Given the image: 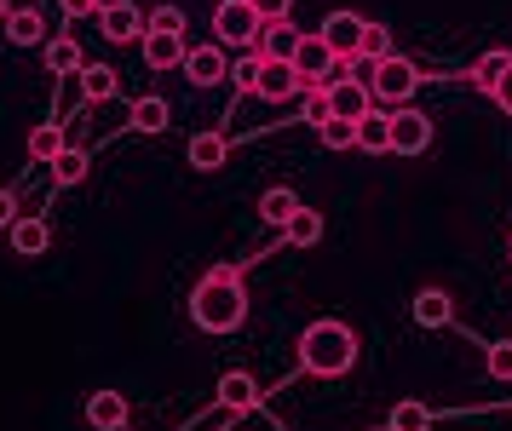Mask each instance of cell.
Returning <instances> with one entry per match:
<instances>
[{
	"mask_svg": "<svg viewBox=\"0 0 512 431\" xmlns=\"http://www.w3.org/2000/svg\"><path fill=\"white\" fill-rule=\"evenodd\" d=\"M190 322L202 334H236L248 322V288H242V265H213L196 294H190Z\"/></svg>",
	"mask_w": 512,
	"mask_h": 431,
	"instance_id": "obj_1",
	"label": "cell"
},
{
	"mask_svg": "<svg viewBox=\"0 0 512 431\" xmlns=\"http://www.w3.org/2000/svg\"><path fill=\"white\" fill-rule=\"evenodd\" d=\"M351 363H357V334H351L346 322L317 317L300 334V368L305 374H317V380H340V374H351Z\"/></svg>",
	"mask_w": 512,
	"mask_h": 431,
	"instance_id": "obj_2",
	"label": "cell"
},
{
	"mask_svg": "<svg viewBox=\"0 0 512 431\" xmlns=\"http://www.w3.org/2000/svg\"><path fill=\"white\" fill-rule=\"evenodd\" d=\"M420 81H426V75H420L415 64H409V58H380V64H374V75H369V87H374V98H380V104H409V98H415V87Z\"/></svg>",
	"mask_w": 512,
	"mask_h": 431,
	"instance_id": "obj_3",
	"label": "cell"
},
{
	"mask_svg": "<svg viewBox=\"0 0 512 431\" xmlns=\"http://www.w3.org/2000/svg\"><path fill=\"white\" fill-rule=\"evenodd\" d=\"M259 12H254V0H219V12H213V41L219 46H254L259 35Z\"/></svg>",
	"mask_w": 512,
	"mask_h": 431,
	"instance_id": "obj_4",
	"label": "cell"
},
{
	"mask_svg": "<svg viewBox=\"0 0 512 431\" xmlns=\"http://www.w3.org/2000/svg\"><path fill=\"white\" fill-rule=\"evenodd\" d=\"M288 64L300 69L305 87H328V81H340V69H346L334 52H328L323 35H300V46H294V58H288Z\"/></svg>",
	"mask_w": 512,
	"mask_h": 431,
	"instance_id": "obj_5",
	"label": "cell"
},
{
	"mask_svg": "<svg viewBox=\"0 0 512 431\" xmlns=\"http://www.w3.org/2000/svg\"><path fill=\"white\" fill-rule=\"evenodd\" d=\"M144 29H150V12H139L133 0H110V6L98 12V35H104V41H116V46L144 41Z\"/></svg>",
	"mask_w": 512,
	"mask_h": 431,
	"instance_id": "obj_6",
	"label": "cell"
},
{
	"mask_svg": "<svg viewBox=\"0 0 512 431\" xmlns=\"http://www.w3.org/2000/svg\"><path fill=\"white\" fill-rule=\"evenodd\" d=\"M432 144V115L415 110V104H397L392 110V150L397 156H420Z\"/></svg>",
	"mask_w": 512,
	"mask_h": 431,
	"instance_id": "obj_7",
	"label": "cell"
},
{
	"mask_svg": "<svg viewBox=\"0 0 512 431\" xmlns=\"http://www.w3.org/2000/svg\"><path fill=\"white\" fill-rule=\"evenodd\" d=\"M374 110V87L363 75H340L328 81V115H346V121H363Z\"/></svg>",
	"mask_w": 512,
	"mask_h": 431,
	"instance_id": "obj_8",
	"label": "cell"
},
{
	"mask_svg": "<svg viewBox=\"0 0 512 431\" xmlns=\"http://www.w3.org/2000/svg\"><path fill=\"white\" fill-rule=\"evenodd\" d=\"M185 81L190 87H219V81H231V64H225V46L208 41V46H190L185 52Z\"/></svg>",
	"mask_w": 512,
	"mask_h": 431,
	"instance_id": "obj_9",
	"label": "cell"
},
{
	"mask_svg": "<svg viewBox=\"0 0 512 431\" xmlns=\"http://www.w3.org/2000/svg\"><path fill=\"white\" fill-rule=\"evenodd\" d=\"M305 81H300V69L288 64V58H271V64L259 69V87L254 98H265V104H288V98H300Z\"/></svg>",
	"mask_w": 512,
	"mask_h": 431,
	"instance_id": "obj_10",
	"label": "cell"
},
{
	"mask_svg": "<svg viewBox=\"0 0 512 431\" xmlns=\"http://www.w3.org/2000/svg\"><path fill=\"white\" fill-rule=\"evenodd\" d=\"M317 35L328 41V52H334L340 64H351V58H357V46H363V18H357V12H328Z\"/></svg>",
	"mask_w": 512,
	"mask_h": 431,
	"instance_id": "obj_11",
	"label": "cell"
},
{
	"mask_svg": "<svg viewBox=\"0 0 512 431\" xmlns=\"http://www.w3.org/2000/svg\"><path fill=\"white\" fill-rule=\"evenodd\" d=\"M259 380L248 374V368H231V374H219V409L225 414H248V409H259Z\"/></svg>",
	"mask_w": 512,
	"mask_h": 431,
	"instance_id": "obj_12",
	"label": "cell"
},
{
	"mask_svg": "<svg viewBox=\"0 0 512 431\" xmlns=\"http://www.w3.org/2000/svg\"><path fill=\"white\" fill-rule=\"evenodd\" d=\"M305 29H294L288 18H265L259 23V35H254V52L271 64V58H294V46H300Z\"/></svg>",
	"mask_w": 512,
	"mask_h": 431,
	"instance_id": "obj_13",
	"label": "cell"
},
{
	"mask_svg": "<svg viewBox=\"0 0 512 431\" xmlns=\"http://www.w3.org/2000/svg\"><path fill=\"white\" fill-rule=\"evenodd\" d=\"M139 52H144V64L150 69H179L190 46H185V35H173V29H144Z\"/></svg>",
	"mask_w": 512,
	"mask_h": 431,
	"instance_id": "obj_14",
	"label": "cell"
},
{
	"mask_svg": "<svg viewBox=\"0 0 512 431\" xmlns=\"http://www.w3.org/2000/svg\"><path fill=\"white\" fill-rule=\"evenodd\" d=\"M127 420H133V409H127L121 391H93L87 397V426L93 431H127Z\"/></svg>",
	"mask_w": 512,
	"mask_h": 431,
	"instance_id": "obj_15",
	"label": "cell"
},
{
	"mask_svg": "<svg viewBox=\"0 0 512 431\" xmlns=\"http://www.w3.org/2000/svg\"><path fill=\"white\" fill-rule=\"evenodd\" d=\"M409 317H415L420 328H449V322H455V299L443 294V288H420V294L409 299Z\"/></svg>",
	"mask_w": 512,
	"mask_h": 431,
	"instance_id": "obj_16",
	"label": "cell"
},
{
	"mask_svg": "<svg viewBox=\"0 0 512 431\" xmlns=\"http://www.w3.org/2000/svg\"><path fill=\"white\" fill-rule=\"evenodd\" d=\"M47 248H52L47 219H35V213H29V219H12V253H18V259H41Z\"/></svg>",
	"mask_w": 512,
	"mask_h": 431,
	"instance_id": "obj_17",
	"label": "cell"
},
{
	"mask_svg": "<svg viewBox=\"0 0 512 431\" xmlns=\"http://www.w3.org/2000/svg\"><path fill=\"white\" fill-rule=\"evenodd\" d=\"M75 81H81V104H110L121 92V81H116V69L110 64H81L75 69Z\"/></svg>",
	"mask_w": 512,
	"mask_h": 431,
	"instance_id": "obj_18",
	"label": "cell"
},
{
	"mask_svg": "<svg viewBox=\"0 0 512 431\" xmlns=\"http://www.w3.org/2000/svg\"><path fill=\"white\" fill-rule=\"evenodd\" d=\"M282 242H288V248H317V242H323V213L300 202L288 213V225H282Z\"/></svg>",
	"mask_w": 512,
	"mask_h": 431,
	"instance_id": "obj_19",
	"label": "cell"
},
{
	"mask_svg": "<svg viewBox=\"0 0 512 431\" xmlns=\"http://www.w3.org/2000/svg\"><path fill=\"white\" fill-rule=\"evenodd\" d=\"M6 41L12 46H41L47 41V18H41L35 6H12V12H6Z\"/></svg>",
	"mask_w": 512,
	"mask_h": 431,
	"instance_id": "obj_20",
	"label": "cell"
},
{
	"mask_svg": "<svg viewBox=\"0 0 512 431\" xmlns=\"http://www.w3.org/2000/svg\"><path fill=\"white\" fill-rule=\"evenodd\" d=\"M225 156H231L225 133H196V138H190V150H185V161L196 167V173H219V167H225Z\"/></svg>",
	"mask_w": 512,
	"mask_h": 431,
	"instance_id": "obj_21",
	"label": "cell"
},
{
	"mask_svg": "<svg viewBox=\"0 0 512 431\" xmlns=\"http://www.w3.org/2000/svg\"><path fill=\"white\" fill-rule=\"evenodd\" d=\"M357 150H369V156L392 150V110H369L357 121Z\"/></svg>",
	"mask_w": 512,
	"mask_h": 431,
	"instance_id": "obj_22",
	"label": "cell"
},
{
	"mask_svg": "<svg viewBox=\"0 0 512 431\" xmlns=\"http://www.w3.org/2000/svg\"><path fill=\"white\" fill-rule=\"evenodd\" d=\"M64 150H70V144H64V127H58V121H41V127L29 133V161H35V167H52Z\"/></svg>",
	"mask_w": 512,
	"mask_h": 431,
	"instance_id": "obj_23",
	"label": "cell"
},
{
	"mask_svg": "<svg viewBox=\"0 0 512 431\" xmlns=\"http://www.w3.org/2000/svg\"><path fill=\"white\" fill-rule=\"evenodd\" d=\"M127 121H133V133H167V121H173V110H167V98H133V110H127Z\"/></svg>",
	"mask_w": 512,
	"mask_h": 431,
	"instance_id": "obj_24",
	"label": "cell"
},
{
	"mask_svg": "<svg viewBox=\"0 0 512 431\" xmlns=\"http://www.w3.org/2000/svg\"><path fill=\"white\" fill-rule=\"evenodd\" d=\"M317 144H323V150H357V121L323 115V121H317Z\"/></svg>",
	"mask_w": 512,
	"mask_h": 431,
	"instance_id": "obj_25",
	"label": "cell"
},
{
	"mask_svg": "<svg viewBox=\"0 0 512 431\" xmlns=\"http://www.w3.org/2000/svg\"><path fill=\"white\" fill-rule=\"evenodd\" d=\"M294 207H300V196H294L288 184H271V190L259 196V219H265V225H288V213H294Z\"/></svg>",
	"mask_w": 512,
	"mask_h": 431,
	"instance_id": "obj_26",
	"label": "cell"
},
{
	"mask_svg": "<svg viewBox=\"0 0 512 431\" xmlns=\"http://www.w3.org/2000/svg\"><path fill=\"white\" fill-rule=\"evenodd\" d=\"M41 58H47V75H75V69L87 64V58H81V46H75L70 35L47 41V52H41Z\"/></svg>",
	"mask_w": 512,
	"mask_h": 431,
	"instance_id": "obj_27",
	"label": "cell"
},
{
	"mask_svg": "<svg viewBox=\"0 0 512 431\" xmlns=\"http://www.w3.org/2000/svg\"><path fill=\"white\" fill-rule=\"evenodd\" d=\"M386 431H432V409L415 403V397H403V403L386 414Z\"/></svg>",
	"mask_w": 512,
	"mask_h": 431,
	"instance_id": "obj_28",
	"label": "cell"
},
{
	"mask_svg": "<svg viewBox=\"0 0 512 431\" xmlns=\"http://www.w3.org/2000/svg\"><path fill=\"white\" fill-rule=\"evenodd\" d=\"M512 69V52L507 46H495V52H484V58H478V64H472V87H495V81H501V75H507Z\"/></svg>",
	"mask_w": 512,
	"mask_h": 431,
	"instance_id": "obj_29",
	"label": "cell"
},
{
	"mask_svg": "<svg viewBox=\"0 0 512 431\" xmlns=\"http://www.w3.org/2000/svg\"><path fill=\"white\" fill-rule=\"evenodd\" d=\"M87 167H93V161H87V150H64V156L52 161V179H58L64 190H70V184L87 179Z\"/></svg>",
	"mask_w": 512,
	"mask_h": 431,
	"instance_id": "obj_30",
	"label": "cell"
},
{
	"mask_svg": "<svg viewBox=\"0 0 512 431\" xmlns=\"http://www.w3.org/2000/svg\"><path fill=\"white\" fill-rule=\"evenodd\" d=\"M484 368H489V380H512V340H495V345H489Z\"/></svg>",
	"mask_w": 512,
	"mask_h": 431,
	"instance_id": "obj_31",
	"label": "cell"
},
{
	"mask_svg": "<svg viewBox=\"0 0 512 431\" xmlns=\"http://www.w3.org/2000/svg\"><path fill=\"white\" fill-rule=\"evenodd\" d=\"M259 69H265V58H259V52H248V58H236V64H231V81L242 92H254L259 87Z\"/></svg>",
	"mask_w": 512,
	"mask_h": 431,
	"instance_id": "obj_32",
	"label": "cell"
},
{
	"mask_svg": "<svg viewBox=\"0 0 512 431\" xmlns=\"http://www.w3.org/2000/svg\"><path fill=\"white\" fill-rule=\"evenodd\" d=\"M150 29H173V35H185V6H156V12H150Z\"/></svg>",
	"mask_w": 512,
	"mask_h": 431,
	"instance_id": "obj_33",
	"label": "cell"
},
{
	"mask_svg": "<svg viewBox=\"0 0 512 431\" xmlns=\"http://www.w3.org/2000/svg\"><path fill=\"white\" fill-rule=\"evenodd\" d=\"M323 115H328V87H305V115H300V121H311V127H317Z\"/></svg>",
	"mask_w": 512,
	"mask_h": 431,
	"instance_id": "obj_34",
	"label": "cell"
},
{
	"mask_svg": "<svg viewBox=\"0 0 512 431\" xmlns=\"http://www.w3.org/2000/svg\"><path fill=\"white\" fill-rule=\"evenodd\" d=\"M254 12H259V18H288V12H294V0H254Z\"/></svg>",
	"mask_w": 512,
	"mask_h": 431,
	"instance_id": "obj_35",
	"label": "cell"
},
{
	"mask_svg": "<svg viewBox=\"0 0 512 431\" xmlns=\"http://www.w3.org/2000/svg\"><path fill=\"white\" fill-rule=\"evenodd\" d=\"M64 12H70V18H98L104 0H64Z\"/></svg>",
	"mask_w": 512,
	"mask_h": 431,
	"instance_id": "obj_36",
	"label": "cell"
},
{
	"mask_svg": "<svg viewBox=\"0 0 512 431\" xmlns=\"http://www.w3.org/2000/svg\"><path fill=\"white\" fill-rule=\"evenodd\" d=\"M489 98H495V104H501V110L512 115V69L501 75V81H495V87H489Z\"/></svg>",
	"mask_w": 512,
	"mask_h": 431,
	"instance_id": "obj_37",
	"label": "cell"
},
{
	"mask_svg": "<svg viewBox=\"0 0 512 431\" xmlns=\"http://www.w3.org/2000/svg\"><path fill=\"white\" fill-rule=\"evenodd\" d=\"M12 219H18V196L0 190V230H12Z\"/></svg>",
	"mask_w": 512,
	"mask_h": 431,
	"instance_id": "obj_38",
	"label": "cell"
},
{
	"mask_svg": "<svg viewBox=\"0 0 512 431\" xmlns=\"http://www.w3.org/2000/svg\"><path fill=\"white\" fill-rule=\"evenodd\" d=\"M6 12H12V0H0V23H6Z\"/></svg>",
	"mask_w": 512,
	"mask_h": 431,
	"instance_id": "obj_39",
	"label": "cell"
},
{
	"mask_svg": "<svg viewBox=\"0 0 512 431\" xmlns=\"http://www.w3.org/2000/svg\"><path fill=\"white\" fill-rule=\"evenodd\" d=\"M507 259H512V242H507Z\"/></svg>",
	"mask_w": 512,
	"mask_h": 431,
	"instance_id": "obj_40",
	"label": "cell"
}]
</instances>
